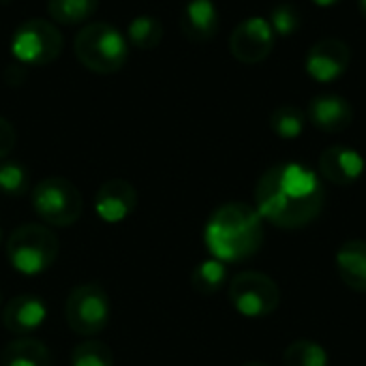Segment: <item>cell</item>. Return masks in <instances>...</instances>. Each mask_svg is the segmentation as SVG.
<instances>
[{"mask_svg": "<svg viewBox=\"0 0 366 366\" xmlns=\"http://www.w3.org/2000/svg\"><path fill=\"white\" fill-rule=\"evenodd\" d=\"M326 191L317 172L302 163H279L266 169L255 187V208L281 229L311 225L324 210Z\"/></svg>", "mask_w": 366, "mask_h": 366, "instance_id": "obj_1", "label": "cell"}, {"mask_svg": "<svg viewBox=\"0 0 366 366\" xmlns=\"http://www.w3.org/2000/svg\"><path fill=\"white\" fill-rule=\"evenodd\" d=\"M264 219L255 206L229 202L219 206L204 227V244L210 257L238 264L253 257L264 244Z\"/></svg>", "mask_w": 366, "mask_h": 366, "instance_id": "obj_2", "label": "cell"}, {"mask_svg": "<svg viewBox=\"0 0 366 366\" xmlns=\"http://www.w3.org/2000/svg\"><path fill=\"white\" fill-rule=\"evenodd\" d=\"M77 60L92 73L112 75L118 73L129 58L127 36L105 21H94L84 26L73 43Z\"/></svg>", "mask_w": 366, "mask_h": 366, "instance_id": "obj_3", "label": "cell"}, {"mask_svg": "<svg viewBox=\"0 0 366 366\" xmlns=\"http://www.w3.org/2000/svg\"><path fill=\"white\" fill-rule=\"evenodd\" d=\"M60 253L58 236L41 223H26L6 240V259L11 268L24 277H39L47 272Z\"/></svg>", "mask_w": 366, "mask_h": 366, "instance_id": "obj_4", "label": "cell"}, {"mask_svg": "<svg viewBox=\"0 0 366 366\" xmlns=\"http://www.w3.org/2000/svg\"><path fill=\"white\" fill-rule=\"evenodd\" d=\"M32 208L47 227H69L81 217L84 199L71 180L62 176H49L34 184Z\"/></svg>", "mask_w": 366, "mask_h": 366, "instance_id": "obj_5", "label": "cell"}, {"mask_svg": "<svg viewBox=\"0 0 366 366\" xmlns=\"http://www.w3.org/2000/svg\"><path fill=\"white\" fill-rule=\"evenodd\" d=\"M109 296L99 283L77 285L64 302V320L69 328L79 337L101 335L109 324Z\"/></svg>", "mask_w": 366, "mask_h": 366, "instance_id": "obj_6", "label": "cell"}, {"mask_svg": "<svg viewBox=\"0 0 366 366\" xmlns=\"http://www.w3.org/2000/svg\"><path fill=\"white\" fill-rule=\"evenodd\" d=\"M229 302L242 317L262 320L279 309L281 290L272 277L249 270L229 281Z\"/></svg>", "mask_w": 366, "mask_h": 366, "instance_id": "obj_7", "label": "cell"}, {"mask_svg": "<svg viewBox=\"0 0 366 366\" xmlns=\"http://www.w3.org/2000/svg\"><path fill=\"white\" fill-rule=\"evenodd\" d=\"M62 51V34L49 19H28L11 36V54L17 62L43 66L54 62Z\"/></svg>", "mask_w": 366, "mask_h": 366, "instance_id": "obj_8", "label": "cell"}, {"mask_svg": "<svg viewBox=\"0 0 366 366\" xmlns=\"http://www.w3.org/2000/svg\"><path fill=\"white\" fill-rule=\"evenodd\" d=\"M277 43V34L266 17L253 15L240 21L229 36V51L242 64L264 62Z\"/></svg>", "mask_w": 366, "mask_h": 366, "instance_id": "obj_9", "label": "cell"}, {"mask_svg": "<svg viewBox=\"0 0 366 366\" xmlns=\"http://www.w3.org/2000/svg\"><path fill=\"white\" fill-rule=\"evenodd\" d=\"M352 64V49L341 39H322L305 56V71L317 84L341 79Z\"/></svg>", "mask_w": 366, "mask_h": 366, "instance_id": "obj_10", "label": "cell"}, {"mask_svg": "<svg viewBox=\"0 0 366 366\" xmlns=\"http://www.w3.org/2000/svg\"><path fill=\"white\" fill-rule=\"evenodd\" d=\"M94 214L109 225L127 221L137 208V191L131 182L122 178H112L103 182L92 199Z\"/></svg>", "mask_w": 366, "mask_h": 366, "instance_id": "obj_11", "label": "cell"}, {"mask_svg": "<svg viewBox=\"0 0 366 366\" xmlns=\"http://www.w3.org/2000/svg\"><path fill=\"white\" fill-rule=\"evenodd\" d=\"M320 176L337 187H350L362 178L366 169L365 157L350 146H330L320 154Z\"/></svg>", "mask_w": 366, "mask_h": 366, "instance_id": "obj_12", "label": "cell"}, {"mask_svg": "<svg viewBox=\"0 0 366 366\" xmlns=\"http://www.w3.org/2000/svg\"><path fill=\"white\" fill-rule=\"evenodd\" d=\"M47 320V305L36 294H21L11 298L2 309V324L15 337H30Z\"/></svg>", "mask_w": 366, "mask_h": 366, "instance_id": "obj_13", "label": "cell"}, {"mask_svg": "<svg viewBox=\"0 0 366 366\" xmlns=\"http://www.w3.org/2000/svg\"><path fill=\"white\" fill-rule=\"evenodd\" d=\"M307 120L324 133H343L354 122V107L341 94H317L309 103Z\"/></svg>", "mask_w": 366, "mask_h": 366, "instance_id": "obj_14", "label": "cell"}, {"mask_svg": "<svg viewBox=\"0 0 366 366\" xmlns=\"http://www.w3.org/2000/svg\"><path fill=\"white\" fill-rule=\"evenodd\" d=\"M221 26L219 6L214 0H189L180 13V28L193 43H206L217 36Z\"/></svg>", "mask_w": 366, "mask_h": 366, "instance_id": "obj_15", "label": "cell"}, {"mask_svg": "<svg viewBox=\"0 0 366 366\" xmlns=\"http://www.w3.org/2000/svg\"><path fill=\"white\" fill-rule=\"evenodd\" d=\"M335 266L341 281L358 292L366 294V242L365 240H347L339 247L335 255Z\"/></svg>", "mask_w": 366, "mask_h": 366, "instance_id": "obj_16", "label": "cell"}, {"mask_svg": "<svg viewBox=\"0 0 366 366\" xmlns=\"http://www.w3.org/2000/svg\"><path fill=\"white\" fill-rule=\"evenodd\" d=\"M0 366H51V356L39 339L17 337L2 350Z\"/></svg>", "mask_w": 366, "mask_h": 366, "instance_id": "obj_17", "label": "cell"}, {"mask_svg": "<svg viewBox=\"0 0 366 366\" xmlns=\"http://www.w3.org/2000/svg\"><path fill=\"white\" fill-rule=\"evenodd\" d=\"M99 9V0H47V15L62 26H75L90 19Z\"/></svg>", "mask_w": 366, "mask_h": 366, "instance_id": "obj_18", "label": "cell"}, {"mask_svg": "<svg viewBox=\"0 0 366 366\" xmlns=\"http://www.w3.org/2000/svg\"><path fill=\"white\" fill-rule=\"evenodd\" d=\"M225 283H227V264H223L214 257L199 262L191 272V285L202 296L217 294Z\"/></svg>", "mask_w": 366, "mask_h": 366, "instance_id": "obj_19", "label": "cell"}, {"mask_svg": "<svg viewBox=\"0 0 366 366\" xmlns=\"http://www.w3.org/2000/svg\"><path fill=\"white\" fill-rule=\"evenodd\" d=\"M127 41L137 49H154L163 41V24L152 15H137L129 21Z\"/></svg>", "mask_w": 366, "mask_h": 366, "instance_id": "obj_20", "label": "cell"}, {"mask_svg": "<svg viewBox=\"0 0 366 366\" xmlns=\"http://www.w3.org/2000/svg\"><path fill=\"white\" fill-rule=\"evenodd\" d=\"M307 114L296 105H281L270 114V129L281 139H298L305 133Z\"/></svg>", "mask_w": 366, "mask_h": 366, "instance_id": "obj_21", "label": "cell"}, {"mask_svg": "<svg viewBox=\"0 0 366 366\" xmlns=\"http://www.w3.org/2000/svg\"><path fill=\"white\" fill-rule=\"evenodd\" d=\"M285 366H328L326 350L315 341H294L283 354Z\"/></svg>", "mask_w": 366, "mask_h": 366, "instance_id": "obj_22", "label": "cell"}, {"mask_svg": "<svg viewBox=\"0 0 366 366\" xmlns=\"http://www.w3.org/2000/svg\"><path fill=\"white\" fill-rule=\"evenodd\" d=\"M30 189V174L19 161H0V193L6 197H21Z\"/></svg>", "mask_w": 366, "mask_h": 366, "instance_id": "obj_23", "label": "cell"}, {"mask_svg": "<svg viewBox=\"0 0 366 366\" xmlns=\"http://www.w3.org/2000/svg\"><path fill=\"white\" fill-rule=\"evenodd\" d=\"M71 366H114V356L105 343L90 339L73 350Z\"/></svg>", "mask_w": 366, "mask_h": 366, "instance_id": "obj_24", "label": "cell"}, {"mask_svg": "<svg viewBox=\"0 0 366 366\" xmlns=\"http://www.w3.org/2000/svg\"><path fill=\"white\" fill-rule=\"evenodd\" d=\"M268 21H270V26H272L277 36H292L302 26V13L294 4L283 2V4H277L270 11Z\"/></svg>", "mask_w": 366, "mask_h": 366, "instance_id": "obj_25", "label": "cell"}, {"mask_svg": "<svg viewBox=\"0 0 366 366\" xmlns=\"http://www.w3.org/2000/svg\"><path fill=\"white\" fill-rule=\"evenodd\" d=\"M15 142H17L15 129L11 127V122H6V120L0 116V161H4V159L13 152Z\"/></svg>", "mask_w": 366, "mask_h": 366, "instance_id": "obj_26", "label": "cell"}, {"mask_svg": "<svg viewBox=\"0 0 366 366\" xmlns=\"http://www.w3.org/2000/svg\"><path fill=\"white\" fill-rule=\"evenodd\" d=\"M315 6H320V9H330V6H335V4H339L341 0H311Z\"/></svg>", "mask_w": 366, "mask_h": 366, "instance_id": "obj_27", "label": "cell"}, {"mask_svg": "<svg viewBox=\"0 0 366 366\" xmlns=\"http://www.w3.org/2000/svg\"><path fill=\"white\" fill-rule=\"evenodd\" d=\"M242 366H270V365H266V362H259V360H251V362H244Z\"/></svg>", "mask_w": 366, "mask_h": 366, "instance_id": "obj_28", "label": "cell"}, {"mask_svg": "<svg viewBox=\"0 0 366 366\" xmlns=\"http://www.w3.org/2000/svg\"><path fill=\"white\" fill-rule=\"evenodd\" d=\"M358 9H360V13L366 17V0H358Z\"/></svg>", "mask_w": 366, "mask_h": 366, "instance_id": "obj_29", "label": "cell"}, {"mask_svg": "<svg viewBox=\"0 0 366 366\" xmlns=\"http://www.w3.org/2000/svg\"><path fill=\"white\" fill-rule=\"evenodd\" d=\"M0 240H2V225H0Z\"/></svg>", "mask_w": 366, "mask_h": 366, "instance_id": "obj_30", "label": "cell"}, {"mask_svg": "<svg viewBox=\"0 0 366 366\" xmlns=\"http://www.w3.org/2000/svg\"><path fill=\"white\" fill-rule=\"evenodd\" d=\"M0 298H2V296H0Z\"/></svg>", "mask_w": 366, "mask_h": 366, "instance_id": "obj_31", "label": "cell"}]
</instances>
